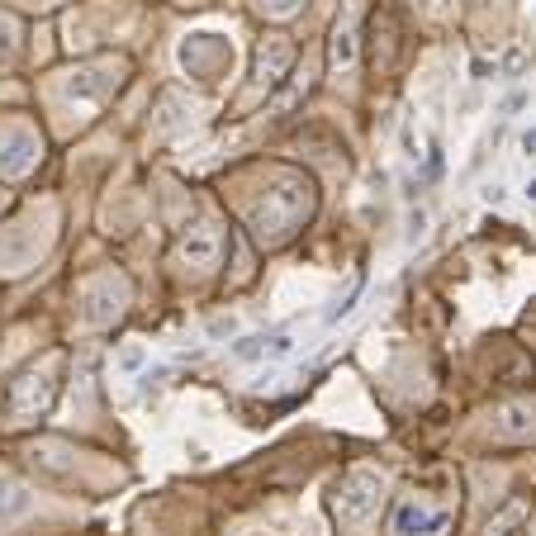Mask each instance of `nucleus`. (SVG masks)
I'll return each mask as SVG.
<instances>
[{
    "mask_svg": "<svg viewBox=\"0 0 536 536\" xmlns=\"http://www.w3.org/2000/svg\"><path fill=\"white\" fill-rule=\"evenodd\" d=\"M527 152H536V133H527Z\"/></svg>",
    "mask_w": 536,
    "mask_h": 536,
    "instance_id": "obj_1",
    "label": "nucleus"
},
{
    "mask_svg": "<svg viewBox=\"0 0 536 536\" xmlns=\"http://www.w3.org/2000/svg\"><path fill=\"white\" fill-rule=\"evenodd\" d=\"M527 195H532V200H536V181H532V186H527Z\"/></svg>",
    "mask_w": 536,
    "mask_h": 536,
    "instance_id": "obj_2",
    "label": "nucleus"
}]
</instances>
